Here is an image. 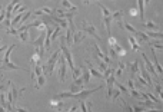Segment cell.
I'll use <instances>...</instances> for the list:
<instances>
[{"label": "cell", "instance_id": "obj_19", "mask_svg": "<svg viewBox=\"0 0 163 112\" xmlns=\"http://www.w3.org/2000/svg\"><path fill=\"white\" fill-rule=\"evenodd\" d=\"M19 39L22 40V42H29V30H22V32H19Z\"/></svg>", "mask_w": 163, "mask_h": 112}, {"label": "cell", "instance_id": "obj_18", "mask_svg": "<svg viewBox=\"0 0 163 112\" xmlns=\"http://www.w3.org/2000/svg\"><path fill=\"white\" fill-rule=\"evenodd\" d=\"M147 45H149L152 49H157V50H162L163 52V43L162 42H159V40H155V42H152V40H150Z\"/></svg>", "mask_w": 163, "mask_h": 112}, {"label": "cell", "instance_id": "obj_26", "mask_svg": "<svg viewBox=\"0 0 163 112\" xmlns=\"http://www.w3.org/2000/svg\"><path fill=\"white\" fill-rule=\"evenodd\" d=\"M113 49H114V50H116V52H117V55H122V56H123V55H126V52H125V49L122 48V46H120L119 43H116V45H114V46H113Z\"/></svg>", "mask_w": 163, "mask_h": 112}, {"label": "cell", "instance_id": "obj_24", "mask_svg": "<svg viewBox=\"0 0 163 112\" xmlns=\"http://www.w3.org/2000/svg\"><path fill=\"white\" fill-rule=\"evenodd\" d=\"M123 29H126L127 32H130V33H136V32H137V29H136L134 26L129 25L127 22H125V23H123Z\"/></svg>", "mask_w": 163, "mask_h": 112}, {"label": "cell", "instance_id": "obj_10", "mask_svg": "<svg viewBox=\"0 0 163 112\" xmlns=\"http://www.w3.org/2000/svg\"><path fill=\"white\" fill-rule=\"evenodd\" d=\"M62 6H63V10H65V12L76 13V10H77V7H76V6H73L69 0H62Z\"/></svg>", "mask_w": 163, "mask_h": 112}, {"label": "cell", "instance_id": "obj_22", "mask_svg": "<svg viewBox=\"0 0 163 112\" xmlns=\"http://www.w3.org/2000/svg\"><path fill=\"white\" fill-rule=\"evenodd\" d=\"M137 6H139V16L143 20V16H145V7H143V0H137Z\"/></svg>", "mask_w": 163, "mask_h": 112}, {"label": "cell", "instance_id": "obj_34", "mask_svg": "<svg viewBox=\"0 0 163 112\" xmlns=\"http://www.w3.org/2000/svg\"><path fill=\"white\" fill-rule=\"evenodd\" d=\"M136 80H137V83H140V85H143V86H146V85H147L146 80L143 79L142 76H137V78H136Z\"/></svg>", "mask_w": 163, "mask_h": 112}, {"label": "cell", "instance_id": "obj_9", "mask_svg": "<svg viewBox=\"0 0 163 112\" xmlns=\"http://www.w3.org/2000/svg\"><path fill=\"white\" fill-rule=\"evenodd\" d=\"M86 65L89 66V73H90V75L96 76V78H99V79H103V73H102V72H99L98 69H95V68H93V65L90 63V61H89V59H86Z\"/></svg>", "mask_w": 163, "mask_h": 112}, {"label": "cell", "instance_id": "obj_11", "mask_svg": "<svg viewBox=\"0 0 163 112\" xmlns=\"http://www.w3.org/2000/svg\"><path fill=\"white\" fill-rule=\"evenodd\" d=\"M54 27V30H53V33H52V36H50V42H53V40H56L57 37H60L63 33H62V27L60 26H57V25H54L53 26Z\"/></svg>", "mask_w": 163, "mask_h": 112}, {"label": "cell", "instance_id": "obj_41", "mask_svg": "<svg viewBox=\"0 0 163 112\" xmlns=\"http://www.w3.org/2000/svg\"><path fill=\"white\" fill-rule=\"evenodd\" d=\"M0 42H1V39H0Z\"/></svg>", "mask_w": 163, "mask_h": 112}, {"label": "cell", "instance_id": "obj_8", "mask_svg": "<svg viewBox=\"0 0 163 112\" xmlns=\"http://www.w3.org/2000/svg\"><path fill=\"white\" fill-rule=\"evenodd\" d=\"M86 35H87V33H84L83 30L75 32L73 33V45H79V43H82V42L86 39Z\"/></svg>", "mask_w": 163, "mask_h": 112}, {"label": "cell", "instance_id": "obj_38", "mask_svg": "<svg viewBox=\"0 0 163 112\" xmlns=\"http://www.w3.org/2000/svg\"><path fill=\"white\" fill-rule=\"evenodd\" d=\"M130 15L132 16H134V15H136V10H134V9H132L130 10Z\"/></svg>", "mask_w": 163, "mask_h": 112}, {"label": "cell", "instance_id": "obj_3", "mask_svg": "<svg viewBox=\"0 0 163 112\" xmlns=\"http://www.w3.org/2000/svg\"><path fill=\"white\" fill-rule=\"evenodd\" d=\"M82 29H83V32L84 33H89V35H92L98 42H102V37L99 36V33H98V30H96V27H95V25L92 23V22H89V20H83L82 22Z\"/></svg>", "mask_w": 163, "mask_h": 112}, {"label": "cell", "instance_id": "obj_37", "mask_svg": "<svg viewBox=\"0 0 163 112\" xmlns=\"http://www.w3.org/2000/svg\"><path fill=\"white\" fill-rule=\"evenodd\" d=\"M157 95H159V98L163 101V92H162V91H160V92H157Z\"/></svg>", "mask_w": 163, "mask_h": 112}, {"label": "cell", "instance_id": "obj_16", "mask_svg": "<svg viewBox=\"0 0 163 112\" xmlns=\"http://www.w3.org/2000/svg\"><path fill=\"white\" fill-rule=\"evenodd\" d=\"M103 23H104V27H106L107 33L112 32V29H110V26H112V15L110 16H103Z\"/></svg>", "mask_w": 163, "mask_h": 112}, {"label": "cell", "instance_id": "obj_5", "mask_svg": "<svg viewBox=\"0 0 163 112\" xmlns=\"http://www.w3.org/2000/svg\"><path fill=\"white\" fill-rule=\"evenodd\" d=\"M103 88V85H99L98 88H93V89H83L80 92H77V94H72V99H77V101H84V99H87V96H90L92 94H95L96 91L99 89H102Z\"/></svg>", "mask_w": 163, "mask_h": 112}, {"label": "cell", "instance_id": "obj_36", "mask_svg": "<svg viewBox=\"0 0 163 112\" xmlns=\"http://www.w3.org/2000/svg\"><path fill=\"white\" fill-rule=\"evenodd\" d=\"M76 109H77V105H73V106L69 108V111L67 112H76Z\"/></svg>", "mask_w": 163, "mask_h": 112}, {"label": "cell", "instance_id": "obj_32", "mask_svg": "<svg viewBox=\"0 0 163 112\" xmlns=\"http://www.w3.org/2000/svg\"><path fill=\"white\" fill-rule=\"evenodd\" d=\"M7 33H9V35H13V36H17V35H19L17 29H15V27H7Z\"/></svg>", "mask_w": 163, "mask_h": 112}, {"label": "cell", "instance_id": "obj_2", "mask_svg": "<svg viewBox=\"0 0 163 112\" xmlns=\"http://www.w3.org/2000/svg\"><path fill=\"white\" fill-rule=\"evenodd\" d=\"M59 55H60V49L56 50L53 55H50L47 63L42 66V70H43V75H45V76H50V75L53 73V70H54V68H56V63H57V59H59Z\"/></svg>", "mask_w": 163, "mask_h": 112}, {"label": "cell", "instance_id": "obj_27", "mask_svg": "<svg viewBox=\"0 0 163 112\" xmlns=\"http://www.w3.org/2000/svg\"><path fill=\"white\" fill-rule=\"evenodd\" d=\"M89 78H90V73H89V70H86V72H82V79H83V83H89Z\"/></svg>", "mask_w": 163, "mask_h": 112}, {"label": "cell", "instance_id": "obj_31", "mask_svg": "<svg viewBox=\"0 0 163 112\" xmlns=\"http://www.w3.org/2000/svg\"><path fill=\"white\" fill-rule=\"evenodd\" d=\"M116 43H117V40L114 39L113 36H109V45H107V46H110V48H113V46H114V45H116Z\"/></svg>", "mask_w": 163, "mask_h": 112}, {"label": "cell", "instance_id": "obj_39", "mask_svg": "<svg viewBox=\"0 0 163 112\" xmlns=\"http://www.w3.org/2000/svg\"><path fill=\"white\" fill-rule=\"evenodd\" d=\"M89 1H90V0H83V3H84V4H89Z\"/></svg>", "mask_w": 163, "mask_h": 112}, {"label": "cell", "instance_id": "obj_12", "mask_svg": "<svg viewBox=\"0 0 163 112\" xmlns=\"http://www.w3.org/2000/svg\"><path fill=\"white\" fill-rule=\"evenodd\" d=\"M126 66H129V70H130V73H132V78L139 72V59L137 61H134L133 63H129V65H126Z\"/></svg>", "mask_w": 163, "mask_h": 112}, {"label": "cell", "instance_id": "obj_14", "mask_svg": "<svg viewBox=\"0 0 163 112\" xmlns=\"http://www.w3.org/2000/svg\"><path fill=\"white\" fill-rule=\"evenodd\" d=\"M93 56V59L96 61V63H98V66H99V72H104L106 69H107V63H104L102 59H99L96 55H92Z\"/></svg>", "mask_w": 163, "mask_h": 112}, {"label": "cell", "instance_id": "obj_33", "mask_svg": "<svg viewBox=\"0 0 163 112\" xmlns=\"http://www.w3.org/2000/svg\"><path fill=\"white\" fill-rule=\"evenodd\" d=\"M146 109L143 108V106H140V105H136L134 108H133V112H145Z\"/></svg>", "mask_w": 163, "mask_h": 112}, {"label": "cell", "instance_id": "obj_7", "mask_svg": "<svg viewBox=\"0 0 163 112\" xmlns=\"http://www.w3.org/2000/svg\"><path fill=\"white\" fill-rule=\"evenodd\" d=\"M93 49H95V55L98 56L99 59H102L104 63H110V58H109V56H106V55L102 52V49L99 48L98 43H93Z\"/></svg>", "mask_w": 163, "mask_h": 112}, {"label": "cell", "instance_id": "obj_15", "mask_svg": "<svg viewBox=\"0 0 163 112\" xmlns=\"http://www.w3.org/2000/svg\"><path fill=\"white\" fill-rule=\"evenodd\" d=\"M134 36H136L140 42H146V43H149V42H150V37L147 36L146 33H143V32H139V30H137V32L134 33Z\"/></svg>", "mask_w": 163, "mask_h": 112}, {"label": "cell", "instance_id": "obj_25", "mask_svg": "<svg viewBox=\"0 0 163 112\" xmlns=\"http://www.w3.org/2000/svg\"><path fill=\"white\" fill-rule=\"evenodd\" d=\"M145 94H146L147 99H150L152 102H155V104H159V102H160V101H159V98H157V96H155L152 92H145Z\"/></svg>", "mask_w": 163, "mask_h": 112}, {"label": "cell", "instance_id": "obj_30", "mask_svg": "<svg viewBox=\"0 0 163 112\" xmlns=\"http://www.w3.org/2000/svg\"><path fill=\"white\" fill-rule=\"evenodd\" d=\"M113 85H116V88H117V89H119L120 92H126V91H127V89H126V88H125V86H123L122 83H119V82H116V80H114Z\"/></svg>", "mask_w": 163, "mask_h": 112}, {"label": "cell", "instance_id": "obj_4", "mask_svg": "<svg viewBox=\"0 0 163 112\" xmlns=\"http://www.w3.org/2000/svg\"><path fill=\"white\" fill-rule=\"evenodd\" d=\"M56 69H57V75H59V80L60 82H65V78H66V59L65 56L59 55V59H57V63H56Z\"/></svg>", "mask_w": 163, "mask_h": 112}, {"label": "cell", "instance_id": "obj_17", "mask_svg": "<svg viewBox=\"0 0 163 112\" xmlns=\"http://www.w3.org/2000/svg\"><path fill=\"white\" fill-rule=\"evenodd\" d=\"M127 40H129V43H130V46H132L133 50H136V52H137V50H140V46H139L137 40H136L133 36H129V37H127Z\"/></svg>", "mask_w": 163, "mask_h": 112}, {"label": "cell", "instance_id": "obj_23", "mask_svg": "<svg viewBox=\"0 0 163 112\" xmlns=\"http://www.w3.org/2000/svg\"><path fill=\"white\" fill-rule=\"evenodd\" d=\"M145 26L149 30H159V25H156L153 22H145Z\"/></svg>", "mask_w": 163, "mask_h": 112}, {"label": "cell", "instance_id": "obj_20", "mask_svg": "<svg viewBox=\"0 0 163 112\" xmlns=\"http://www.w3.org/2000/svg\"><path fill=\"white\" fill-rule=\"evenodd\" d=\"M119 102H120V105H122V109H123V112H133V108L127 105V102H126L125 99H122V98H120V101H119Z\"/></svg>", "mask_w": 163, "mask_h": 112}, {"label": "cell", "instance_id": "obj_35", "mask_svg": "<svg viewBox=\"0 0 163 112\" xmlns=\"http://www.w3.org/2000/svg\"><path fill=\"white\" fill-rule=\"evenodd\" d=\"M15 111L16 112H29V109H26V108H19V106H17V108H15Z\"/></svg>", "mask_w": 163, "mask_h": 112}, {"label": "cell", "instance_id": "obj_40", "mask_svg": "<svg viewBox=\"0 0 163 112\" xmlns=\"http://www.w3.org/2000/svg\"><path fill=\"white\" fill-rule=\"evenodd\" d=\"M10 112H16V111H15V108H13V109H12V111H10Z\"/></svg>", "mask_w": 163, "mask_h": 112}, {"label": "cell", "instance_id": "obj_13", "mask_svg": "<svg viewBox=\"0 0 163 112\" xmlns=\"http://www.w3.org/2000/svg\"><path fill=\"white\" fill-rule=\"evenodd\" d=\"M36 80H37V83H34V88H36V89H40V88L46 83V76H45L43 73H42V75H37V76H36Z\"/></svg>", "mask_w": 163, "mask_h": 112}, {"label": "cell", "instance_id": "obj_1", "mask_svg": "<svg viewBox=\"0 0 163 112\" xmlns=\"http://www.w3.org/2000/svg\"><path fill=\"white\" fill-rule=\"evenodd\" d=\"M15 48H16V45L13 43V45H10L9 48L6 49V53H4V56H3V62H1V65H0V69H1V70H17V69H23V70L29 72L27 69L20 68V66H17V65L10 62V55H12V50H13Z\"/></svg>", "mask_w": 163, "mask_h": 112}, {"label": "cell", "instance_id": "obj_28", "mask_svg": "<svg viewBox=\"0 0 163 112\" xmlns=\"http://www.w3.org/2000/svg\"><path fill=\"white\" fill-rule=\"evenodd\" d=\"M80 75H82V69H80V68H75V70L72 72V76H73V79H77Z\"/></svg>", "mask_w": 163, "mask_h": 112}, {"label": "cell", "instance_id": "obj_29", "mask_svg": "<svg viewBox=\"0 0 163 112\" xmlns=\"http://www.w3.org/2000/svg\"><path fill=\"white\" fill-rule=\"evenodd\" d=\"M109 55L112 56V59H114V61H117V59H119V55H117V52H116L113 48H110V46H109Z\"/></svg>", "mask_w": 163, "mask_h": 112}, {"label": "cell", "instance_id": "obj_6", "mask_svg": "<svg viewBox=\"0 0 163 112\" xmlns=\"http://www.w3.org/2000/svg\"><path fill=\"white\" fill-rule=\"evenodd\" d=\"M140 56H142V59H143V62H145V69H146L149 73L155 75V78H157L159 75L156 73V70H155V66H153V63H152V62H150L149 59H147V56L145 55V53H143V52H142V55H140ZM157 79H159V78H157Z\"/></svg>", "mask_w": 163, "mask_h": 112}, {"label": "cell", "instance_id": "obj_21", "mask_svg": "<svg viewBox=\"0 0 163 112\" xmlns=\"http://www.w3.org/2000/svg\"><path fill=\"white\" fill-rule=\"evenodd\" d=\"M84 88L83 86H79V85H75V83H72L70 85V89H69V92H72V94H77V92H80L83 91Z\"/></svg>", "mask_w": 163, "mask_h": 112}]
</instances>
